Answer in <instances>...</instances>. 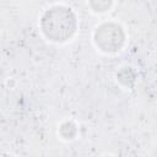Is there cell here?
Returning a JSON list of instances; mask_svg holds the SVG:
<instances>
[{"instance_id": "1", "label": "cell", "mask_w": 157, "mask_h": 157, "mask_svg": "<svg viewBox=\"0 0 157 157\" xmlns=\"http://www.w3.org/2000/svg\"><path fill=\"white\" fill-rule=\"evenodd\" d=\"M75 16L67 7H53L47 11L42 18V29L44 34L55 42H63L70 38L75 32Z\"/></svg>"}, {"instance_id": "2", "label": "cell", "mask_w": 157, "mask_h": 157, "mask_svg": "<svg viewBox=\"0 0 157 157\" xmlns=\"http://www.w3.org/2000/svg\"><path fill=\"white\" fill-rule=\"evenodd\" d=\"M94 39L102 50L117 52L124 43V33L119 26L114 23H105L97 28Z\"/></svg>"}, {"instance_id": "3", "label": "cell", "mask_w": 157, "mask_h": 157, "mask_svg": "<svg viewBox=\"0 0 157 157\" xmlns=\"http://www.w3.org/2000/svg\"><path fill=\"white\" fill-rule=\"evenodd\" d=\"M60 134L65 139H72L76 134V128L72 123H64L60 128Z\"/></svg>"}, {"instance_id": "4", "label": "cell", "mask_w": 157, "mask_h": 157, "mask_svg": "<svg viewBox=\"0 0 157 157\" xmlns=\"http://www.w3.org/2000/svg\"><path fill=\"white\" fill-rule=\"evenodd\" d=\"M90 4L91 6L94 9V11H105L110 4H112V0H90Z\"/></svg>"}]
</instances>
